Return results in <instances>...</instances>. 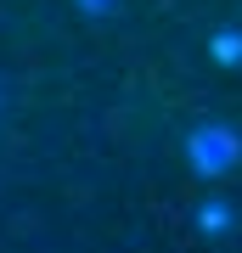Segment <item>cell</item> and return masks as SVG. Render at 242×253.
I'll list each match as a JSON object with an SVG mask.
<instances>
[{
	"label": "cell",
	"mask_w": 242,
	"mask_h": 253,
	"mask_svg": "<svg viewBox=\"0 0 242 253\" xmlns=\"http://www.w3.org/2000/svg\"><path fill=\"white\" fill-rule=\"evenodd\" d=\"M214 62H242V34L237 28H220L214 34Z\"/></svg>",
	"instance_id": "obj_3"
},
{
	"label": "cell",
	"mask_w": 242,
	"mask_h": 253,
	"mask_svg": "<svg viewBox=\"0 0 242 253\" xmlns=\"http://www.w3.org/2000/svg\"><path fill=\"white\" fill-rule=\"evenodd\" d=\"M231 219H237V208L225 203V197L197 203V231H203V236H225V231H231Z\"/></svg>",
	"instance_id": "obj_2"
},
{
	"label": "cell",
	"mask_w": 242,
	"mask_h": 253,
	"mask_svg": "<svg viewBox=\"0 0 242 253\" xmlns=\"http://www.w3.org/2000/svg\"><path fill=\"white\" fill-rule=\"evenodd\" d=\"M73 6H79V11H85V17H107V11L118 6V0H73Z\"/></svg>",
	"instance_id": "obj_4"
},
{
	"label": "cell",
	"mask_w": 242,
	"mask_h": 253,
	"mask_svg": "<svg viewBox=\"0 0 242 253\" xmlns=\"http://www.w3.org/2000/svg\"><path fill=\"white\" fill-rule=\"evenodd\" d=\"M186 158H192L197 174L220 180V174H231L237 163H242V135H237L231 124H197L186 135Z\"/></svg>",
	"instance_id": "obj_1"
}]
</instances>
